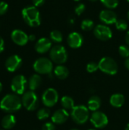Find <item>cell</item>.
Masks as SVG:
<instances>
[{
	"label": "cell",
	"mask_w": 129,
	"mask_h": 130,
	"mask_svg": "<svg viewBox=\"0 0 129 130\" xmlns=\"http://www.w3.org/2000/svg\"><path fill=\"white\" fill-rule=\"evenodd\" d=\"M125 130H129V123H128L125 126Z\"/></svg>",
	"instance_id": "obj_40"
},
{
	"label": "cell",
	"mask_w": 129,
	"mask_h": 130,
	"mask_svg": "<svg viewBox=\"0 0 129 130\" xmlns=\"http://www.w3.org/2000/svg\"><path fill=\"white\" fill-rule=\"evenodd\" d=\"M71 130H79V129H71Z\"/></svg>",
	"instance_id": "obj_43"
},
{
	"label": "cell",
	"mask_w": 129,
	"mask_h": 130,
	"mask_svg": "<svg viewBox=\"0 0 129 130\" xmlns=\"http://www.w3.org/2000/svg\"><path fill=\"white\" fill-rule=\"evenodd\" d=\"M94 23L90 19L83 20L81 24V29L84 31H90L94 29Z\"/></svg>",
	"instance_id": "obj_25"
},
{
	"label": "cell",
	"mask_w": 129,
	"mask_h": 130,
	"mask_svg": "<svg viewBox=\"0 0 129 130\" xmlns=\"http://www.w3.org/2000/svg\"><path fill=\"white\" fill-rule=\"evenodd\" d=\"M90 122L93 126L97 129H103L108 124L107 116L101 111H94L92 113L90 117Z\"/></svg>",
	"instance_id": "obj_8"
},
{
	"label": "cell",
	"mask_w": 129,
	"mask_h": 130,
	"mask_svg": "<svg viewBox=\"0 0 129 130\" xmlns=\"http://www.w3.org/2000/svg\"><path fill=\"white\" fill-rule=\"evenodd\" d=\"M94 34L96 38L100 40L106 41L112 38L113 31L111 29L104 24H98L94 29Z\"/></svg>",
	"instance_id": "obj_11"
},
{
	"label": "cell",
	"mask_w": 129,
	"mask_h": 130,
	"mask_svg": "<svg viewBox=\"0 0 129 130\" xmlns=\"http://www.w3.org/2000/svg\"><path fill=\"white\" fill-rule=\"evenodd\" d=\"M2 84L0 82V93L2 92Z\"/></svg>",
	"instance_id": "obj_39"
},
{
	"label": "cell",
	"mask_w": 129,
	"mask_h": 130,
	"mask_svg": "<svg viewBox=\"0 0 129 130\" xmlns=\"http://www.w3.org/2000/svg\"><path fill=\"white\" fill-rule=\"evenodd\" d=\"M69 114L68 113V110L65 109H59L57 110L52 116V122L54 124L61 125L65 123L67 120L68 119Z\"/></svg>",
	"instance_id": "obj_17"
},
{
	"label": "cell",
	"mask_w": 129,
	"mask_h": 130,
	"mask_svg": "<svg viewBox=\"0 0 129 130\" xmlns=\"http://www.w3.org/2000/svg\"><path fill=\"white\" fill-rule=\"evenodd\" d=\"M109 103L113 107H116V108L122 107L125 103V97L122 94H119V93L114 94L110 97Z\"/></svg>",
	"instance_id": "obj_18"
},
{
	"label": "cell",
	"mask_w": 129,
	"mask_h": 130,
	"mask_svg": "<svg viewBox=\"0 0 129 130\" xmlns=\"http://www.w3.org/2000/svg\"><path fill=\"white\" fill-rule=\"evenodd\" d=\"M71 117L76 124L83 125L90 118L89 109L84 105L75 106L71 110Z\"/></svg>",
	"instance_id": "obj_3"
},
{
	"label": "cell",
	"mask_w": 129,
	"mask_h": 130,
	"mask_svg": "<svg viewBox=\"0 0 129 130\" xmlns=\"http://www.w3.org/2000/svg\"><path fill=\"white\" fill-rule=\"evenodd\" d=\"M33 67L36 72L41 75H49L53 69L52 60L44 57L37 59L34 62Z\"/></svg>",
	"instance_id": "obj_6"
},
{
	"label": "cell",
	"mask_w": 129,
	"mask_h": 130,
	"mask_svg": "<svg viewBox=\"0 0 129 130\" xmlns=\"http://www.w3.org/2000/svg\"><path fill=\"white\" fill-rule=\"evenodd\" d=\"M54 75L57 78L60 80H64L68 78L69 75V71L68 68L65 66L59 65L54 69Z\"/></svg>",
	"instance_id": "obj_19"
},
{
	"label": "cell",
	"mask_w": 129,
	"mask_h": 130,
	"mask_svg": "<svg viewBox=\"0 0 129 130\" xmlns=\"http://www.w3.org/2000/svg\"><path fill=\"white\" fill-rule=\"evenodd\" d=\"M101 3L108 9H114L118 7L119 1V0H100Z\"/></svg>",
	"instance_id": "obj_26"
},
{
	"label": "cell",
	"mask_w": 129,
	"mask_h": 130,
	"mask_svg": "<svg viewBox=\"0 0 129 130\" xmlns=\"http://www.w3.org/2000/svg\"><path fill=\"white\" fill-rule=\"evenodd\" d=\"M41 83H42V78L40 77V75H39L38 74H34L30 78L28 82V86L30 91H33L40 86Z\"/></svg>",
	"instance_id": "obj_21"
},
{
	"label": "cell",
	"mask_w": 129,
	"mask_h": 130,
	"mask_svg": "<svg viewBox=\"0 0 129 130\" xmlns=\"http://www.w3.org/2000/svg\"><path fill=\"white\" fill-rule=\"evenodd\" d=\"M89 1H90V2H97V0H89Z\"/></svg>",
	"instance_id": "obj_42"
},
{
	"label": "cell",
	"mask_w": 129,
	"mask_h": 130,
	"mask_svg": "<svg viewBox=\"0 0 129 130\" xmlns=\"http://www.w3.org/2000/svg\"><path fill=\"white\" fill-rule=\"evenodd\" d=\"M125 68L129 70V57L128 58H127L126 59V60L125 61Z\"/></svg>",
	"instance_id": "obj_36"
},
{
	"label": "cell",
	"mask_w": 129,
	"mask_h": 130,
	"mask_svg": "<svg viewBox=\"0 0 129 130\" xmlns=\"http://www.w3.org/2000/svg\"><path fill=\"white\" fill-rule=\"evenodd\" d=\"M127 2H129V0H127Z\"/></svg>",
	"instance_id": "obj_46"
},
{
	"label": "cell",
	"mask_w": 129,
	"mask_h": 130,
	"mask_svg": "<svg viewBox=\"0 0 129 130\" xmlns=\"http://www.w3.org/2000/svg\"><path fill=\"white\" fill-rule=\"evenodd\" d=\"M50 40L56 43H59L62 41V34L58 30H53L50 32Z\"/></svg>",
	"instance_id": "obj_24"
},
{
	"label": "cell",
	"mask_w": 129,
	"mask_h": 130,
	"mask_svg": "<svg viewBox=\"0 0 129 130\" xmlns=\"http://www.w3.org/2000/svg\"><path fill=\"white\" fill-rule=\"evenodd\" d=\"M22 104L29 111L35 110L39 106V99L33 91H29L23 94Z\"/></svg>",
	"instance_id": "obj_7"
},
{
	"label": "cell",
	"mask_w": 129,
	"mask_h": 130,
	"mask_svg": "<svg viewBox=\"0 0 129 130\" xmlns=\"http://www.w3.org/2000/svg\"><path fill=\"white\" fill-rule=\"evenodd\" d=\"M49 56L52 62L58 65H62L66 62L68 59V53L65 46L62 45H56L51 48Z\"/></svg>",
	"instance_id": "obj_4"
},
{
	"label": "cell",
	"mask_w": 129,
	"mask_h": 130,
	"mask_svg": "<svg viewBox=\"0 0 129 130\" xmlns=\"http://www.w3.org/2000/svg\"><path fill=\"white\" fill-rule=\"evenodd\" d=\"M35 39H36L35 35L31 34V35H30V36H29V40H30V41H34V40H35Z\"/></svg>",
	"instance_id": "obj_38"
},
{
	"label": "cell",
	"mask_w": 129,
	"mask_h": 130,
	"mask_svg": "<svg viewBox=\"0 0 129 130\" xmlns=\"http://www.w3.org/2000/svg\"><path fill=\"white\" fill-rule=\"evenodd\" d=\"M85 9H86V7H85L84 4L80 3V4L77 5V6L75 8V14L77 15L80 16V15H81L84 13Z\"/></svg>",
	"instance_id": "obj_31"
},
{
	"label": "cell",
	"mask_w": 129,
	"mask_h": 130,
	"mask_svg": "<svg viewBox=\"0 0 129 130\" xmlns=\"http://www.w3.org/2000/svg\"><path fill=\"white\" fill-rule=\"evenodd\" d=\"M67 42L68 46L72 49L80 48L84 42V38L82 35L78 32H72L69 34L67 38Z\"/></svg>",
	"instance_id": "obj_15"
},
{
	"label": "cell",
	"mask_w": 129,
	"mask_h": 130,
	"mask_svg": "<svg viewBox=\"0 0 129 130\" xmlns=\"http://www.w3.org/2000/svg\"><path fill=\"white\" fill-rule=\"evenodd\" d=\"M87 71L89 73H94L99 69V65L95 62H90L87 65Z\"/></svg>",
	"instance_id": "obj_30"
},
{
	"label": "cell",
	"mask_w": 129,
	"mask_h": 130,
	"mask_svg": "<svg viewBox=\"0 0 129 130\" xmlns=\"http://www.w3.org/2000/svg\"><path fill=\"white\" fill-rule=\"evenodd\" d=\"M59 101V94L54 88L46 89L42 96V101L46 107H53Z\"/></svg>",
	"instance_id": "obj_9"
},
{
	"label": "cell",
	"mask_w": 129,
	"mask_h": 130,
	"mask_svg": "<svg viewBox=\"0 0 129 130\" xmlns=\"http://www.w3.org/2000/svg\"><path fill=\"white\" fill-rule=\"evenodd\" d=\"M27 79L26 78L22 75H16L13 78L11 83V88L14 93L17 94H24L26 86H27Z\"/></svg>",
	"instance_id": "obj_10"
},
{
	"label": "cell",
	"mask_w": 129,
	"mask_h": 130,
	"mask_svg": "<svg viewBox=\"0 0 129 130\" xmlns=\"http://www.w3.org/2000/svg\"><path fill=\"white\" fill-rule=\"evenodd\" d=\"M98 65L99 69L106 75H114L118 72V65L116 62L111 57L106 56L102 58Z\"/></svg>",
	"instance_id": "obj_5"
},
{
	"label": "cell",
	"mask_w": 129,
	"mask_h": 130,
	"mask_svg": "<svg viewBox=\"0 0 129 130\" xmlns=\"http://www.w3.org/2000/svg\"><path fill=\"white\" fill-rule=\"evenodd\" d=\"M61 104L63 107V109L66 110H71L75 106V101L72 98L69 96H64L61 99Z\"/></svg>",
	"instance_id": "obj_23"
},
{
	"label": "cell",
	"mask_w": 129,
	"mask_h": 130,
	"mask_svg": "<svg viewBox=\"0 0 129 130\" xmlns=\"http://www.w3.org/2000/svg\"><path fill=\"white\" fill-rule=\"evenodd\" d=\"M88 130H96V129H88Z\"/></svg>",
	"instance_id": "obj_45"
},
{
	"label": "cell",
	"mask_w": 129,
	"mask_h": 130,
	"mask_svg": "<svg viewBox=\"0 0 129 130\" xmlns=\"http://www.w3.org/2000/svg\"><path fill=\"white\" fill-rule=\"evenodd\" d=\"M127 17H128V19L129 21V11L128 12V14H127Z\"/></svg>",
	"instance_id": "obj_41"
},
{
	"label": "cell",
	"mask_w": 129,
	"mask_h": 130,
	"mask_svg": "<svg viewBox=\"0 0 129 130\" xmlns=\"http://www.w3.org/2000/svg\"><path fill=\"white\" fill-rule=\"evenodd\" d=\"M42 130H56V126L53 123H46L42 126Z\"/></svg>",
	"instance_id": "obj_33"
},
{
	"label": "cell",
	"mask_w": 129,
	"mask_h": 130,
	"mask_svg": "<svg viewBox=\"0 0 129 130\" xmlns=\"http://www.w3.org/2000/svg\"><path fill=\"white\" fill-rule=\"evenodd\" d=\"M16 124V119L14 115L8 114L2 120V126L5 129H12Z\"/></svg>",
	"instance_id": "obj_20"
},
{
	"label": "cell",
	"mask_w": 129,
	"mask_h": 130,
	"mask_svg": "<svg viewBox=\"0 0 129 130\" xmlns=\"http://www.w3.org/2000/svg\"><path fill=\"white\" fill-rule=\"evenodd\" d=\"M119 55L123 58H128L129 57V47L125 45H122L119 48Z\"/></svg>",
	"instance_id": "obj_29"
},
{
	"label": "cell",
	"mask_w": 129,
	"mask_h": 130,
	"mask_svg": "<svg viewBox=\"0 0 129 130\" xmlns=\"http://www.w3.org/2000/svg\"><path fill=\"white\" fill-rule=\"evenodd\" d=\"M52 48V40L43 37L37 40V42L35 44V50L40 54H43L49 51Z\"/></svg>",
	"instance_id": "obj_16"
},
{
	"label": "cell",
	"mask_w": 129,
	"mask_h": 130,
	"mask_svg": "<svg viewBox=\"0 0 129 130\" xmlns=\"http://www.w3.org/2000/svg\"><path fill=\"white\" fill-rule=\"evenodd\" d=\"M21 14L24 22L28 26L31 27H36L40 25V14L36 7L33 5L27 6L24 8H23Z\"/></svg>",
	"instance_id": "obj_2"
},
{
	"label": "cell",
	"mask_w": 129,
	"mask_h": 130,
	"mask_svg": "<svg viewBox=\"0 0 129 130\" xmlns=\"http://www.w3.org/2000/svg\"><path fill=\"white\" fill-rule=\"evenodd\" d=\"M99 18L101 22L107 25L116 24V22L118 20L117 14L110 9H106L101 11L99 14Z\"/></svg>",
	"instance_id": "obj_13"
},
{
	"label": "cell",
	"mask_w": 129,
	"mask_h": 130,
	"mask_svg": "<svg viewBox=\"0 0 129 130\" xmlns=\"http://www.w3.org/2000/svg\"><path fill=\"white\" fill-rule=\"evenodd\" d=\"M8 9V5L5 2H0V15H3L7 12Z\"/></svg>",
	"instance_id": "obj_32"
},
{
	"label": "cell",
	"mask_w": 129,
	"mask_h": 130,
	"mask_svg": "<svg viewBox=\"0 0 129 130\" xmlns=\"http://www.w3.org/2000/svg\"><path fill=\"white\" fill-rule=\"evenodd\" d=\"M22 106L21 98L14 94L5 95L0 102V108L6 113H13L19 110Z\"/></svg>",
	"instance_id": "obj_1"
},
{
	"label": "cell",
	"mask_w": 129,
	"mask_h": 130,
	"mask_svg": "<svg viewBox=\"0 0 129 130\" xmlns=\"http://www.w3.org/2000/svg\"><path fill=\"white\" fill-rule=\"evenodd\" d=\"M50 115V110L48 108H42L38 110L36 113V117L40 120H46Z\"/></svg>",
	"instance_id": "obj_27"
},
{
	"label": "cell",
	"mask_w": 129,
	"mask_h": 130,
	"mask_svg": "<svg viewBox=\"0 0 129 130\" xmlns=\"http://www.w3.org/2000/svg\"><path fill=\"white\" fill-rule=\"evenodd\" d=\"M125 42L129 46V30L126 33V35H125Z\"/></svg>",
	"instance_id": "obj_37"
},
{
	"label": "cell",
	"mask_w": 129,
	"mask_h": 130,
	"mask_svg": "<svg viewBox=\"0 0 129 130\" xmlns=\"http://www.w3.org/2000/svg\"><path fill=\"white\" fill-rule=\"evenodd\" d=\"M75 2H79V1H81V0H74Z\"/></svg>",
	"instance_id": "obj_44"
},
{
	"label": "cell",
	"mask_w": 129,
	"mask_h": 130,
	"mask_svg": "<svg viewBox=\"0 0 129 130\" xmlns=\"http://www.w3.org/2000/svg\"><path fill=\"white\" fill-rule=\"evenodd\" d=\"M32 2H33V6L40 7V6H42L44 4L45 0H32Z\"/></svg>",
	"instance_id": "obj_34"
},
{
	"label": "cell",
	"mask_w": 129,
	"mask_h": 130,
	"mask_svg": "<svg viewBox=\"0 0 129 130\" xmlns=\"http://www.w3.org/2000/svg\"><path fill=\"white\" fill-rule=\"evenodd\" d=\"M4 48H5V42L3 38L0 36V53L4 50Z\"/></svg>",
	"instance_id": "obj_35"
},
{
	"label": "cell",
	"mask_w": 129,
	"mask_h": 130,
	"mask_svg": "<svg viewBox=\"0 0 129 130\" xmlns=\"http://www.w3.org/2000/svg\"><path fill=\"white\" fill-rule=\"evenodd\" d=\"M101 106V99L98 96H92L87 102V108L93 112L98 110Z\"/></svg>",
	"instance_id": "obj_22"
},
{
	"label": "cell",
	"mask_w": 129,
	"mask_h": 130,
	"mask_svg": "<svg viewBox=\"0 0 129 130\" xmlns=\"http://www.w3.org/2000/svg\"><path fill=\"white\" fill-rule=\"evenodd\" d=\"M22 65V59L17 55H13L8 57L5 61V68L10 72L17 70Z\"/></svg>",
	"instance_id": "obj_14"
},
{
	"label": "cell",
	"mask_w": 129,
	"mask_h": 130,
	"mask_svg": "<svg viewBox=\"0 0 129 130\" xmlns=\"http://www.w3.org/2000/svg\"><path fill=\"white\" fill-rule=\"evenodd\" d=\"M11 38L12 41L18 46H24L29 40V36L21 30L16 29L11 32Z\"/></svg>",
	"instance_id": "obj_12"
},
{
	"label": "cell",
	"mask_w": 129,
	"mask_h": 130,
	"mask_svg": "<svg viewBox=\"0 0 129 130\" xmlns=\"http://www.w3.org/2000/svg\"><path fill=\"white\" fill-rule=\"evenodd\" d=\"M116 27L118 30L125 31L128 29V23L126 21L123 19H118L116 22Z\"/></svg>",
	"instance_id": "obj_28"
}]
</instances>
